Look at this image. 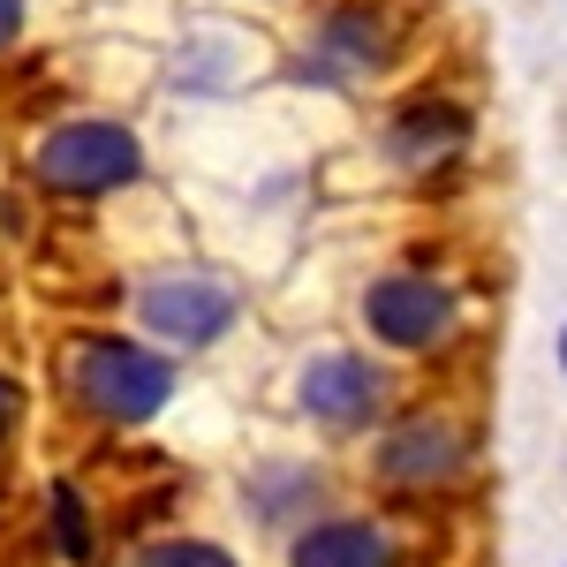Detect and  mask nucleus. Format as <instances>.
<instances>
[{
  "mask_svg": "<svg viewBox=\"0 0 567 567\" xmlns=\"http://www.w3.org/2000/svg\"><path fill=\"white\" fill-rule=\"evenodd\" d=\"M53 386H61V409L84 416L91 432L130 439L152 432L182 401V355L152 349L130 326H76L53 349Z\"/></svg>",
  "mask_w": 567,
  "mask_h": 567,
  "instance_id": "1",
  "label": "nucleus"
},
{
  "mask_svg": "<svg viewBox=\"0 0 567 567\" xmlns=\"http://www.w3.org/2000/svg\"><path fill=\"white\" fill-rule=\"evenodd\" d=\"M355 326L363 349H379L386 363H439L470 341V288L439 265H379L355 296Z\"/></svg>",
  "mask_w": 567,
  "mask_h": 567,
  "instance_id": "2",
  "label": "nucleus"
},
{
  "mask_svg": "<svg viewBox=\"0 0 567 567\" xmlns=\"http://www.w3.org/2000/svg\"><path fill=\"white\" fill-rule=\"evenodd\" d=\"M122 303H130V333H144L152 349H167V355H213L250 318L243 280L219 272V265H197V258L136 272Z\"/></svg>",
  "mask_w": 567,
  "mask_h": 567,
  "instance_id": "3",
  "label": "nucleus"
},
{
  "mask_svg": "<svg viewBox=\"0 0 567 567\" xmlns=\"http://www.w3.org/2000/svg\"><path fill=\"white\" fill-rule=\"evenodd\" d=\"M152 175V144L122 114H61L31 136V182L53 205H106Z\"/></svg>",
  "mask_w": 567,
  "mask_h": 567,
  "instance_id": "4",
  "label": "nucleus"
},
{
  "mask_svg": "<svg viewBox=\"0 0 567 567\" xmlns=\"http://www.w3.org/2000/svg\"><path fill=\"white\" fill-rule=\"evenodd\" d=\"M477 454H484V439L462 409H446V401H401L386 424L371 432V462L363 470H371V484L386 499H446V492H462V484L477 477Z\"/></svg>",
  "mask_w": 567,
  "mask_h": 567,
  "instance_id": "5",
  "label": "nucleus"
},
{
  "mask_svg": "<svg viewBox=\"0 0 567 567\" xmlns=\"http://www.w3.org/2000/svg\"><path fill=\"white\" fill-rule=\"evenodd\" d=\"M288 401L318 439H371L401 409V379L379 349H355V341H326L296 363Z\"/></svg>",
  "mask_w": 567,
  "mask_h": 567,
  "instance_id": "6",
  "label": "nucleus"
},
{
  "mask_svg": "<svg viewBox=\"0 0 567 567\" xmlns=\"http://www.w3.org/2000/svg\"><path fill=\"white\" fill-rule=\"evenodd\" d=\"M401 45H409V31H401V16H393L386 0H326L310 16L288 76L310 91H363V84H379V76H393Z\"/></svg>",
  "mask_w": 567,
  "mask_h": 567,
  "instance_id": "7",
  "label": "nucleus"
},
{
  "mask_svg": "<svg viewBox=\"0 0 567 567\" xmlns=\"http://www.w3.org/2000/svg\"><path fill=\"white\" fill-rule=\"evenodd\" d=\"M379 167L401 182H439L477 152V106L454 91H409L379 114Z\"/></svg>",
  "mask_w": 567,
  "mask_h": 567,
  "instance_id": "8",
  "label": "nucleus"
},
{
  "mask_svg": "<svg viewBox=\"0 0 567 567\" xmlns=\"http://www.w3.org/2000/svg\"><path fill=\"white\" fill-rule=\"evenodd\" d=\"M235 507H243V523L258 529V537L288 545L296 529L333 515V470L318 454H258L243 470V484H235Z\"/></svg>",
  "mask_w": 567,
  "mask_h": 567,
  "instance_id": "9",
  "label": "nucleus"
},
{
  "mask_svg": "<svg viewBox=\"0 0 567 567\" xmlns=\"http://www.w3.org/2000/svg\"><path fill=\"white\" fill-rule=\"evenodd\" d=\"M280 567H409V537L393 529V515L333 507L280 545Z\"/></svg>",
  "mask_w": 567,
  "mask_h": 567,
  "instance_id": "10",
  "label": "nucleus"
},
{
  "mask_svg": "<svg viewBox=\"0 0 567 567\" xmlns=\"http://www.w3.org/2000/svg\"><path fill=\"white\" fill-rule=\"evenodd\" d=\"M243 76H250V45L235 39V31H219V23L189 31L175 69H167V84L182 99H227V91H243Z\"/></svg>",
  "mask_w": 567,
  "mask_h": 567,
  "instance_id": "11",
  "label": "nucleus"
},
{
  "mask_svg": "<svg viewBox=\"0 0 567 567\" xmlns=\"http://www.w3.org/2000/svg\"><path fill=\"white\" fill-rule=\"evenodd\" d=\"M45 545L61 567H99V515H91V492L69 477L45 484Z\"/></svg>",
  "mask_w": 567,
  "mask_h": 567,
  "instance_id": "12",
  "label": "nucleus"
},
{
  "mask_svg": "<svg viewBox=\"0 0 567 567\" xmlns=\"http://www.w3.org/2000/svg\"><path fill=\"white\" fill-rule=\"evenodd\" d=\"M114 567H243V553L227 537H205V529H152Z\"/></svg>",
  "mask_w": 567,
  "mask_h": 567,
  "instance_id": "13",
  "label": "nucleus"
},
{
  "mask_svg": "<svg viewBox=\"0 0 567 567\" xmlns=\"http://www.w3.org/2000/svg\"><path fill=\"white\" fill-rule=\"evenodd\" d=\"M23 409H31V393H23V379L16 371H0V446L23 432Z\"/></svg>",
  "mask_w": 567,
  "mask_h": 567,
  "instance_id": "14",
  "label": "nucleus"
},
{
  "mask_svg": "<svg viewBox=\"0 0 567 567\" xmlns=\"http://www.w3.org/2000/svg\"><path fill=\"white\" fill-rule=\"evenodd\" d=\"M23 23H31V8H23V0H0V53L23 39Z\"/></svg>",
  "mask_w": 567,
  "mask_h": 567,
  "instance_id": "15",
  "label": "nucleus"
},
{
  "mask_svg": "<svg viewBox=\"0 0 567 567\" xmlns=\"http://www.w3.org/2000/svg\"><path fill=\"white\" fill-rule=\"evenodd\" d=\"M553 363H560V379H567V318H560V333H553Z\"/></svg>",
  "mask_w": 567,
  "mask_h": 567,
  "instance_id": "16",
  "label": "nucleus"
},
{
  "mask_svg": "<svg viewBox=\"0 0 567 567\" xmlns=\"http://www.w3.org/2000/svg\"><path fill=\"white\" fill-rule=\"evenodd\" d=\"M560 567H567V560H560Z\"/></svg>",
  "mask_w": 567,
  "mask_h": 567,
  "instance_id": "17",
  "label": "nucleus"
}]
</instances>
